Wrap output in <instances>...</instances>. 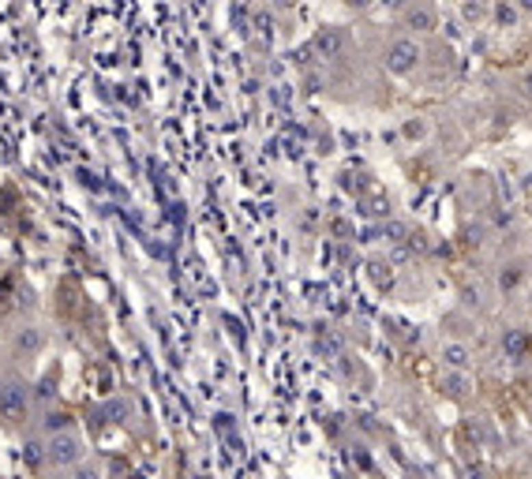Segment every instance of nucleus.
Wrapping results in <instances>:
<instances>
[{"label":"nucleus","instance_id":"f257e3e1","mask_svg":"<svg viewBox=\"0 0 532 479\" xmlns=\"http://www.w3.org/2000/svg\"><path fill=\"white\" fill-rule=\"evenodd\" d=\"M27 409H30V389L27 382H4L0 386V419L4 423H19L27 419Z\"/></svg>","mask_w":532,"mask_h":479},{"label":"nucleus","instance_id":"6e6552de","mask_svg":"<svg viewBox=\"0 0 532 479\" xmlns=\"http://www.w3.org/2000/svg\"><path fill=\"white\" fill-rule=\"evenodd\" d=\"M521 285V266H503V274H498V289L510 292Z\"/></svg>","mask_w":532,"mask_h":479},{"label":"nucleus","instance_id":"1a4fd4ad","mask_svg":"<svg viewBox=\"0 0 532 479\" xmlns=\"http://www.w3.org/2000/svg\"><path fill=\"white\" fill-rule=\"evenodd\" d=\"M446 389H450L454 397H461V393H465V378H461V374H454V378L446 382Z\"/></svg>","mask_w":532,"mask_h":479},{"label":"nucleus","instance_id":"2eb2a0df","mask_svg":"<svg viewBox=\"0 0 532 479\" xmlns=\"http://www.w3.org/2000/svg\"><path fill=\"white\" fill-rule=\"evenodd\" d=\"M521 90H525V98H532V75H525V83H521Z\"/></svg>","mask_w":532,"mask_h":479},{"label":"nucleus","instance_id":"20e7f679","mask_svg":"<svg viewBox=\"0 0 532 479\" xmlns=\"http://www.w3.org/2000/svg\"><path fill=\"white\" fill-rule=\"evenodd\" d=\"M405 27L420 30V34H431V30L439 27V15H435L427 4H412L409 12H405Z\"/></svg>","mask_w":532,"mask_h":479},{"label":"nucleus","instance_id":"39448f33","mask_svg":"<svg viewBox=\"0 0 532 479\" xmlns=\"http://www.w3.org/2000/svg\"><path fill=\"white\" fill-rule=\"evenodd\" d=\"M491 15H495V23H498L503 30L518 27V19H521V12H518V4H514V0H498V4L491 8Z\"/></svg>","mask_w":532,"mask_h":479},{"label":"nucleus","instance_id":"ddd939ff","mask_svg":"<svg viewBox=\"0 0 532 479\" xmlns=\"http://www.w3.org/2000/svg\"><path fill=\"white\" fill-rule=\"evenodd\" d=\"M514 4H518L521 15H532V0H514Z\"/></svg>","mask_w":532,"mask_h":479},{"label":"nucleus","instance_id":"7ed1b4c3","mask_svg":"<svg viewBox=\"0 0 532 479\" xmlns=\"http://www.w3.org/2000/svg\"><path fill=\"white\" fill-rule=\"evenodd\" d=\"M79 453H83L79 438L71 435V430H64V435H57V438L49 442V453H45V457H49L53 465H75V461H79Z\"/></svg>","mask_w":532,"mask_h":479},{"label":"nucleus","instance_id":"0eeeda50","mask_svg":"<svg viewBox=\"0 0 532 479\" xmlns=\"http://www.w3.org/2000/svg\"><path fill=\"white\" fill-rule=\"evenodd\" d=\"M315 45H319V53H327V57H338V53H341V34H338V30H327V34H319V42H315Z\"/></svg>","mask_w":532,"mask_h":479},{"label":"nucleus","instance_id":"9d476101","mask_svg":"<svg viewBox=\"0 0 532 479\" xmlns=\"http://www.w3.org/2000/svg\"><path fill=\"white\" fill-rule=\"evenodd\" d=\"M503 345L510 348V352H521V348H525V341H521L518 333H510V337H503Z\"/></svg>","mask_w":532,"mask_h":479},{"label":"nucleus","instance_id":"f3484780","mask_svg":"<svg viewBox=\"0 0 532 479\" xmlns=\"http://www.w3.org/2000/svg\"><path fill=\"white\" fill-rule=\"evenodd\" d=\"M353 4H356V8H364V4H371V0H353Z\"/></svg>","mask_w":532,"mask_h":479},{"label":"nucleus","instance_id":"423d86ee","mask_svg":"<svg viewBox=\"0 0 532 479\" xmlns=\"http://www.w3.org/2000/svg\"><path fill=\"white\" fill-rule=\"evenodd\" d=\"M442 359H446V367H454V371H465L468 367V348L457 345V341H450V345L442 348Z\"/></svg>","mask_w":532,"mask_h":479},{"label":"nucleus","instance_id":"9b49d317","mask_svg":"<svg viewBox=\"0 0 532 479\" xmlns=\"http://www.w3.org/2000/svg\"><path fill=\"white\" fill-rule=\"evenodd\" d=\"M465 19H468V23L483 19V8H480V4H465Z\"/></svg>","mask_w":532,"mask_h":479},{"label":"nucleus","instance_id":"f8f14e48","mask_svg":"<svg viewBox=\"0 0 532 479\" xmlns=\"http://www.w3.org/2000/svg\"><path fill=\"white\" fill-rule=\"evenodd\" d=\"M27 461H30V465H38V461H42V453H38V445H27Z\"/></svg>","mask_w":532,"mask_h":479},{"label":"nucleus","instance_id":"dca6fc26","mask_svg":"<svg viewBox=\"0 0 532 479\" xmlns=\"http://www.w3.org/2000/svg\"><path fill=\"white\" fill-rule=\"evenodd\" d=\"M383 4H390V8H405L409 0H383Z\"/></svg>","mask_w":532,"mask_h":479},{"label":"nucleus","instance_id":"f03ea898","mask_svg":"<svg viewBox=\"0 0 532 479\" xmlns=\"http://www.w3.org/2000/svg\"><path fill=\"white\" fill-rule=\"evenodd\" d=\"M416 64H420V45L412 42V38H398V42L386 49V68H390L394 75H409Z\"/></svg>","mask_w":532,"mask_h":479},{"label":"nucleus","instance_id":"4468645a","mask_svg":"<svg viewBox=\"0 0 532 479\" xmlns=\"http://www.w3.org/2000/svg\"><path fill=\"white\" fill-rule=\"evenodd\" d=\"M75 479H98V472H94V468H79Z\"/></svg>","mask_w":532,"mask_h":479}]
</instances>
